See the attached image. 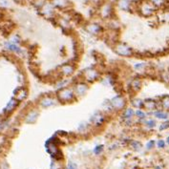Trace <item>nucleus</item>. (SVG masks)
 <instances>
[{
  "mask_svg": "<svg viewBox=\"0 0 169 169\" xmlns=\"http://www.w3.org/2000/svg\"><path fill=\"white\" fill-rule=\"evenodd\" d=\"M27 96H28V92H27V90L23 87L18 88V89H16L14 92V98L16 99L18 102L24 101V99L27 98Z\"/></svg>",
  "mask_w": 169,
  "mask_h": 169,
  "instance_id": "obj_7",
  "label": "nucleus"
},
{
  "mask_svg": "<svg viewBox=\"0 0 169 169\" xmlns=\"http://www.w3.org/2000/svg\"><path fill=\"white\" fill-rule=\"evenodd\" d=\"M90 121H91V122L93 124L97 125V126H99V125H101L103 122H104L105 117H104V115L101 114V112H97L93 117H91Z\"/></svg>",
  "mask_w": 169,
  "mask_h": 169,
  "instance_id": "obj_6",
  "label": "nucleus"
},
{
  "mask_svg": "<svg viewBox=\"0 0 169 169\" xmlns=\"http://www.w3.org/2000/svg\"><path fill=\"white\" fill-rule=\"evenodd\" d=\"M57 98L61 102H70L75 98V92L72 88L65 87L57 92Z\"/></svg>",
  "mask_w": 169,
  "mask_h": 169,
  "instance_id": "obj_1",
  "label": "nucleus"
},
{
  "mask_svg": "<svg viewBox=\"0 0 169 169\" xmlns=\"http://www.w3.org/2000/svg\"><path fill=\"white\" fill-rule=\"evenodd\" d=\"M154 140H150V141H149V143L146 144V147H147V149H151L153 146H154Z\"/></svg>",
  "mask_w": 169,
  "mask_h": 169,
  "instance_id": "obj_33",
  "label": "nucleus"
},
{
  "mask_svg": "<svg viewBox=\"0 0 169 169\" xmlns=\"http://www.w3.org/2000/svg\"><path fill=\"white\" fill-rule=\"evenodd\" d=\"M131 146H132V148H134V149H136V150H139V149H140V147H141V144L139 143V141H131Z\"/></svg>",
  "mask_w": 169,
  "mask_h": 169,
  "instance_id": "obj_24",
  "label": "nucleus"
},
{
  "mask_svg": "<svg viewBox=\"0 0 169 169\" xmlns=\"http://www.w3.org/2000/svg\"><path fill=\"white\" fill-rule=\"evenodd\" d=\"M74 70H75V68H74V66H72L71 64H64L60 68L61 73H62V74L65 75V76L72 75L73 73H74Z\"/></svg>",
  "mask_w": 169,
  "mask_h": 169,
  "instance_id": "obj_11",
  "label": "nucleus"
},
{
  "mask_svg": "<svg viewBox=\"0 0 169 169\" xmlns=\"http://www.w3.org/2000/svg\"><path fill=\"white\" fill-rule=\"evenodd\" d=\"M86 29H87V31H89L91 34H97L101 30V27L97 24H91V25L88 26Z\"/></svg>",
  "mask_w": 169,
  "mask_h": 169,
  "instance_id": "obj_15",
  "label": "nucleus"
},
{
  "mask_svg": "<svg viewBox=\"0 0 169 169\" xmlns=\"http://www.w3.org/2000/svg\"><path fill=\"white\" fill-rule=\"evenodd\" d=\"M155 117L160 118V120H165V118H168V115L163 112V111H157V112H155Z\"/></svg>",
  "mask_w": 169,
  "mask_h": 169,
  "instance_id": "obj_19",
  "label": "nucleus"
},
{
  "mask_svg": "<svg viewBox=\"0 0 169 169\" xmlns=\"http://www.w3.org/2000/svg\"><path fill=\"white\" fill-rule=\"evenodd\" d=\"M9 6V0H0V7L5 8Z\"/></svg>",
  "mask_w": 169,
  "mask_h": 169,
  "instance_id": "obj_30",
  "label": "nucleus"
},
{
  "mask_svg": "<svg viewBox=\"0 0 169 169\" xmlns=\"http://www.w3.org/2000/svg\"><path fill=\"white\" fill-rule=\"evenodd\" d=\"M46 146H47V151L50 155H51L52 157H53V158H57V156H58V154L61 155V152L58 150V148H57L56 146V143H53V141L52 140V139L47 141V144H46Z\"/></svg>",
  "mask_w": 169,
  "mask_h": 169,
  "instance_id": "obj_2",
  "label": "nucleus"
},
{
  "mask_svg": "<svg viewBox=\"0 0 169 169\" xmlns=\"http://www.w3.org/2000/svg\"><path fill=\"white\" fill-rule=\"evenodd\" d=\"M145 66L144 63H140V64H136L135 65V68L136 69H140V68H143Z\"/></svg>",
  "mask_w": 169,
  "mask_h": 169,
  "instance_id": "obj_34",
  "label": "nucleus"
},
{
  "mask_svg": "<svg viewBox=\"0 0 169 169\" xmlns=\"http://www.w3.org/2000/svg\"><path fill=\"white\" fill-rule=\"evenodd\" d=\"M116 52L120 56H132V53H133L132 49L125 44L117 45L116 46Z\"/></svg>",
  "mask_w": 169,
  "mask_h": 169,
  "instance_id": "obj_3",
  "label": "nucleus"
},
{
  "mask_svg": "<svg viewBox=\"0 0 169 169\" xmlns=\"http://www.w3.org/2000/svg\"><path fill=\"white\" fill-rule=\"evenodd\" d=\"M140 85H141V82L140 79H134L132 83H131V87L133 88L135 91H138L140 88Z\"/></svg>",
  "mask_w": 169,
  "mask_h": 169,
  "instance_id": "obj_17",
  "label": "nucleus"
},
{
  "mask_svg": "<svg viewBox=\"0 0 169 169\" xmlns=\"http://www.w3.org/2000/svg\"><path fill=\"white\" fill-rule=\"evenodd\" d=\"M132 104L135 107L140 108V107H143V101H141V99H134V101H132Z\"/></svg>",
  "mask_w": 169,
  "mask_h": 169,
  "instance_id": "obj_21",
  "label": "nucleus"
},
{
  "mask_svg": "<svg viewBox=\"0 0 169 169\" xmlns=\"http://www.w3.org/2000/svg\"><path fill=\"white\" fill-rule=\"evenodd\" d=\"M162 104L163 106V108L169 109V97H168V96H166V97L163 98V101H162Z\"/></svg>",
  "mask_w": 169,
  "mask_h": 169,
  "instance_id": "obj_23",
  "label": "nucleus"
},
{
  "mask_svg": "<svg viewBox=\"0 0 169 169\" xmlns=\"http://www.w3.org/2000/svg\"><path fill=\"white\" fill-rule=\"evenodd\" d=\"M151 1L153 2V4H155L156 6H160L164 3L163 0H151Z\"/></svg>",
  "mask_w": 169,
  "mask_h": 169,
  "instance_id": "obj_31",
  "label": "nucleus"
},
{
  "mask_svg": "<svg viewBox=\"0 0 169 169\" xmlns=\"http://www.w3.org/2000/svg\"><path fill=\"white\" fill-rule=\"evenodd\" d=\"M146 125L148 126L149 128H152V127H155L156 126V121H153V120H149V121H147L146 122Z\"/></svg>",
  "mask_w": 169,
  "mask_h": 169,
  "instance_id": "obj_27",
  "label": "nucleus"
},
{
  "mask_svg": "<svg viewBox=\"0 0 169 169\" xmlns=\"http://www.w3.org/2000/svg\"><path fill=\"white\" fill-rule=\"evenodd\" d=\"M17 104H18V101L14 98H13L7 104L6 108H5V112H11V111L15 109V107L17 106Z\"/></svg>",
  "mask_w": 169,
  "mask_h": 169,
  "instance_id": "obj_13",
  "label": "nucleus"
},
{
  "mask_svg": "<svg viewBox=\"0 0 169 169\" xmlns=\"http://www.w3.org/2000/svg\"><path fill=\"white\" fill-rule=\"evenodd\" d=\"M102 150H103V145H98L97 147H95L94 153L96 155H98L101 154V152H102Z\"/></svg>",
  "mask_w": 169,
  "mask_h": 169,
  "instance_id": "obj_25",
  "label": "nucleus"
},
{
  "mask_svg": "<svg viewBox=\"0 0 169 169\" xmlns=\"http://www.w3.org/2000/svg\"><path fill=\"white\" fill-rule=\"evenodd\" d=\"M6 48L10 51H13V52H16V53H21V49L18 47L16 44H14V43H7L6 44Z\"/></svg>",
  "mask_w": 169,
  "mask_h": 169,
  "instance_id": "obj_16",
  "label": "nucleus"
},
{
  "mask_svg": "<svg viewBox=\"0 0 169 169\" xmlns=\"http://www.w3.org/2000/svg\"><path fill=\"white\" fill-rule=\"evenodd\" d=\"M56 99L52 98V97H49V96H47V97H44V98H42L40 99V101H39V104L42 106V107H44V108H48V107H51L53 106V104H56Z\"/></svg>",
  "mask_w": 169,
  "mask_h": 169,
  "instance_id": "obj_9",
  "label": "nucleus"
},
{
  "mask_svg": "<svg viewBox=\"0 0 169 169\" xmlns=\"http://www.w3.org/2000/svg\"><path fill=\"white\" fill-rule=\"evenodd\" d=\"M136 116H137L138 118H144L145 117H146V115H145V113L143 112V111L138 110L137 112H136Z\"/></svg>",
  "mask_w": 169,
  "mask_h": 169,
  "instance_id": "obj_26",
  "label": "nucleus"
},
{
  "mask_svg": "<svg viewBox=\"0 0 169 169\" xmlns=\"http://www.w3.org/2000/svg\"><path fill=\"white\" fill-rule=\"evenodd\" d=\"M141 13L143 15H150L154 13V8H153L150 4L145 3L144 5L141 7Z\"/></svg>",
  "mask_w": 169,
  "mask_h": 169,
  "instance_id": "obj_12",
  "label": "nucleus"
},
{
  "mask_svg": "<svg viewBox=\"0 0 169 169\" xmlns=\"http://www.w3.org/2000/svg\"><path fill=\"white\" fill-rule=\"evenodd\" d=\"M169 127V121H166V122H163V123L160 124V130L162 131V130H164V129H167Z\"/></svg>",
  "mask_w": 169,
  "mask_h": 169,
  "instance_id": "obj_29",
  "label": "nucleus"
},
{
  "mask_svg": "<svg viewBox=\"0 0 169 169\" xmlns=\"http://www.w3.org/2000/svg\"><path fill=\"white\" fill-rule=\"evenodd\" d=\"M167 143H168V144H169V137H168V138H167Z\"/></svg>",
  "mask_w": 169,
  "mask_h": 169,
  "instance_id": "obj_35",
  "label": "nucleus"
},
{
  "mask_svg": "<svg viewBox=\"0 0 169 169\" xmlns=\"http://www.w3.org/2000/svg\"><path fill=\"white\" fill-rule=\"evenodd\" d=\"M118 6H120L121 9H123V10L128 9V7H129V1H127V0H121V1L120 2V4H118Z\"/></svg>",
  "mask_w": 169,
  "mask_h": 169,
  "instance_id": "obj_22",
  "label": "nucleus"
},
{
  "mask_svg": "<svg viewBox=\"0 0 169 169\" xmlns=\"http://www.w3.org/2000/svg\"><path fill=\"white\" fill-rule=\"evenodd\" d=\"M87 90H88V85H87V84L84 83V82H79V83H78L76 85L74 92L78 96H80V97H81V96H84V95L86 94Z\"/></svg>",
  "mask_w": 169,
  "mask_h": 169,
  "instance_id": "obj_8",
  "label": "nucleus"
},
{
  "mask_svg": "<svg viewBox=\"0 0 169 169\" xmlns=\"http://www.w3.org/2000/svg\"><path fill=\"white\" fill-rule=\"evenodd\" d=\"M37 118H38V112L36 110H32L27 114L25 121L27 122V123H34V122L36 121Z\"/></svg>",
  "mask_w": 169,
  "mask_h": 169,
  "instance_id": "obj_10",
  "label": "nucleus"
},
{
  "mask_svg": "<svg viewBox=\"0 0 169 169\" xmlns=\"http://www.w3.org/2000/svg\"><path fill=\"white\" fill-rule=\"evenodd\" d=\"M133 115H134V111H133V109H131V108H128V109H126L125 111H124V113H123V118H131L132 117H133Z\"/></svg>",
  "mask_w": 169,
  "mask_h": 169,
  "instance_id": "obj_20",
  "label": "nucleus"
},
{
  "mask_svg": "<svg viewBox=\"0 0 169 169\" xmlns=\"http://www.w3.org/2000/svg\"><path fill=\"white\" fill-rule=\"evenodd\" d=\"M84 75H85V78L88 81H94V80H97L98 78V72L94 68H88L87 70L84 72Z\"/></svg>",
  "mask_w": 169,
  "mask_h": 169,
  "instance_id": "obj_5",
  "label": "nucleus"
},
{
  "mask_svg": "<svg viewBox=\"0 0 169 169\" xmlns=\"http://www.w3.org/2000/svg\"><path fill=\"white\" fill-rule=\"evenodd\" d=\"M67 169H78V165L75 163H68L67 164Z\"/></svg>",
  "mask_w": 169,
  "mask_h": 169,
  "instance_id": "obj_28",
  "label": "nucleus"
},
{
  "mask_svg": "<svg viewBox=\"0 0 169 169\" xmlns=\"http://www.w3.org/2000/svg\"><path fill=\"white\" fill-rule=\"evenodd\" d=\"M111 105H112L113 108L117 109V110H121L124 107L125 105V101L124 98L121 97V96H117V97H115L112 98V101H111Z\"/></svg>",
  "mask_w": 169,
  "mask_h": 169,
  "instance_id": "obj_4",
  "label": "nucleus"
},
{
  "mask_svg": "<svg viewBox=\"0 0 169 169\" xmlns=\"http://www.w3.org/2000/svg\"><path fill=\"white\" fill-rule=\"evenodd\" d=\"M157 169H160V168H159V167H158V168H157Z\"/></svg>",
  "mask_w": 169,
  "mask_h": 169,
  "instance_id": "obj_36",
  "label": "nucleus"
},
{
  "mask_svg": "<svg viewBox=\"0 0 169 169\" xmlns=\"http://www.w3.org/2000/svg\"><path fill=\"white\" fill-rule=\"evenodd\" d=\"M68 4H69L68 0H55V5L60 8L66 7Z\"/></svg>",
  "mask_w": 169,
  "mask_h": 169,
  "instance_id": "obj_18",
  "label": "nucleus"
},
{
  "mask_svg": "<svg viewBox=\"0 0 169 169\" xmlns=\"http://www.w3.org/2000/svg\"><path fill=\"white\" fill-rule=\"evenodd\" d=\"M164 145H165V143H164L163 140H160L158 141V146H159L160 148H163Z\"/></svg>",
  "mask_w": 169,
  "mask_h": 169,
  "instance_id": "obj_32",
  "label": "nucleus"
},
{
  "mask_svg": "<svg viewBox=\"0 0 169 169\" xmlns=\"http://www.w3.org/2000/svg\"><path fill=\"white\" fill-rule=\"evenodd\" d=\"M143 107L147 110H154L157 107V102L152 101V99H146L145 101H143Z\"/></svg>",
  "mask_w": 169,
  "mask_h": 169,
  "instance_id": "obj_14",
  "label": "nucleus"
}]
</instances>
